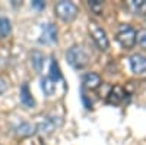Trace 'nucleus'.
Returning <instances> with one entry per match:
<instances>
[{"mask_svg":"<svg viewBox=\"0 0 146 145\" xmlns=\"http://www.w3.org/2000/svg\"><path fill=\"white\" fill-rule=\"evenodd\" d=\"M66 59L69 65L75 69H83L89 62L88 53L80 45H73L72 48H69V51L66 53Z\"/></svg>","mask_w":146,"mask_h":145,"instance_id":"obj_1","label":"nucleus"},{"mask_svg":"<svg viewBox=\"0 0 146 145\" xmlns=\"http://www.w3.org/2000/svg\"><path fill=\"white\" fill-rule=\"evenodd\" d=\"M117 41L121 44V47L130 50V48L136 44V31L133 27L127 23H121L117 29Z\"/></svg>","mask_w":146,"mask_h":145,"instance_id":"obj_2","label":"nucleus"},{"mask_svg":"<svg viewBox=\"0 0 146 145\" xmlns=\"http://www.w3.org/2000/svg\"><path fill=\"white\" fill-rule=\"evenodd\" d=\"M56 13L57 16L64 21V22H70L76 18V13H78V7L73 5L72 2H67V0H62V2L56 3Z\"/></svg>","mask_w":146,"mask_h":145,"instance_id":"obj_3","label":"nucleus"},{"mask_svg":"<svg viewBox=\"0 0 146 145\" xmlns=\"http://www.w3.org/2000/svg\"><path fill=\"white\" fill-rule=\"evenodd\" d=\"M89 32H91V37L95 41V44L98 45L100 50L105 51L110 48V41L107 37V32L98 25L96 22H89Z\"/></svg>","mask_w":146,"mask_h":145,"instance_id":"obj_4","label":"nucleus"},{"mask_svg":"<svg viewBox=\"0 0 146 145\" xmlns=\"http://www.w3.org/2000/svg\"><path fill=\"white\" fill-rule=\"evenodd\" d=\"M57 41V28L53 23H45L41 27V37L40 43L41 44H53Z\"/></svg>","mask_w":146,"mask_h":145,"instance_id":"obj_5","label":"nucleus"},{"mask_svg":"<svg viewBox=\"0 0 146 145\" xmlns=\"http://www.w3.org/2000/svg\"><path fill=\"white\" fill-rule=\"evenodd\" d=\"M130 69L133 74L146 72V57L143 54H133L130 57Z\"/></svg>","mask_w":146,"mask_h":145,"instance_id":"obj_6","label":"nucleus"},{"mask_svg":"<svg viewBox=\"0 0 146 145\" xmlns=\"http://www.w3.org/2000/svg\"><path fill=\"white\" fill-rule=\"evenodd\" d=\"M19 98H21V103L25 106V107H28V108H32V107L35 106V100H34V97L31 95V91H29L28 84H23V85L21 87Z\"/></svg>","mask_w":146,"mask_h":145,"instance_id":"obj_7","label":"nucleus"},{"mask_svg":"<svg viewBox=\"0 0 146 145\" xmlns=\"http://www.w3.org/2000/svg\"><path fill=\"white\" fill-rule=\"evenodd\" d=\"M101 85V78L96 75V74H94V72H91V74H86L83 76V88L86 87V88H89V90H96Z\"/></svg>","mask_w":146,"mask_h":145,"instance_id":"obj_8","label":"nucleus"},{"mask_svg":"<svg viewBox=\"0 0 146 145\" xmlns=\"http://www.w3.org/2000/svg\"><path fill=\"white\" fill-rule=\"evenodd\" d=\"M124 90L121 88V87H114L111 88V91H110L108 94V103H111V104H120L121 101L124 100Z\"/></svg>","mask_w":146,"mask_h":145,"instance_id":"obj_9","label":"nucleus"},{"mask_svg":"<svg viewBox=\"0 0 146 145\" xmlns=\"http://www.w3.org/2000/svg\"><path fill=\"white\" fill-rule=\"evenodd\" d=\"M56 117H47V119H44L42 122L38 125V130L41 132V134H44V135H48V134H51V132L56 129V120H54Z\"/></svg>","mask_w":146,"mask_h":145,"instance_id":"obj_10","label":"nucleus"},{"mask_svg":"<svg viewBox=\"0 0 146 145\" xmlns=\"http://www.w3.org/2000/svg\"><path fill=\"white\" fill-rule=\"evenodd\" d=\"M29 57H31V65L35 69V72H41L44 66V56L40 51H31Z\"/></svg>","mask_w":146,"mask_h":145,"instance_id":"obj_11","label":"nucleus"},{"mask_svg":"<svg viewBox=\"0 0 146 145\" xmlns=\"http://www.w3.org/2000/svg\"><path fill=\"white\" fill-rule=\"evenodd\" d=\"M41 90H42V92L47 95V97H51L53 94H54V91H56V84L50 79V78H42L41 79Z\"/></svg>","mask_w":146,"mask_h":145,"instance_id":"obj_12","label":"nucleus"},{"mask_svg":"<svg viewBox=\"0 0 146 145\" xmlns=\"http://www.w3.org/2000/svg\"><path fill=\"white\" fill-rule=\"evenodd\" d=\"M130 7L136 15H146V0H130Z\"/></svg>","mask_w":146,"mask_h":145,"instance_id":"obj_13","label":"nucleus"},{"mask_svg":"<svg viewBox=\"0 0 146 145\" xmlns=\"http://www.w3.org/2000/svg\"><path fill=\"white\" fill-rule=\"evenodd\" d=\"M50 78L54 84L57 82V81H60L62 79V74H60V67H58V63H57V60L53 57L51 59V63H50Z\"/></svg>","mask_w":146,"mask_h":145,"instance_id":"obj_14","label":"nucleus"},{"mask_svg":"<svg viewBox=\"0 0 146 145\" xmlns=\"http://www.w3.org/2000/svg\"><path fill=\"white\" fill-rule=\"evenodd\" d=\"M12 32V23L7 18H0V37L6 38L7 35Z\"/></svg>","mask_w":146,"mask_h":145,"instance_id":"obj_15","label":"nucleus"},{"mask_svg":"<svg viewBox=\"0 0 146 145\" xmlns=\"http://www.w3.org/2000/svg\"><path fill=\"white\" fill-rule=\"evenodd\" d=\"M34 132V126L31 123H27V122H22L21 125L16 126V134L21 135V136H28Z\"/></svg>","mask_w":146,"mask_h":145,"instance_id":"obj_16","label":"nucleus"},{"mask_svg":"<svg viewBox=\"0 0 146 145\" xmlns=\"http://www.w3.org/2000/svg\"><path fill=\"white\" fill-rule=\"evenodd\" d=\"M136 41L142 45V47H146V31H139L136 34Z\"/></svg>","mask_w":146,"mask_h":145,"instance_id":"obj_17","label":"nucleus"},{"mask_svg":"<svg viewBox=\"0 0 146 145\" xmlns=\"http://www.w3.org/2000/svg\"><path fill=\"white\" fill-rule=\"evenodd\" d=\"M89 6H91V9L95 12L96 15H100L102 12V5L100 2H89Z\"/></svg>","mask_w":146,"mask_h":145,"instance_id":"obj_18","label":"nucleus"},{"mask_svg":"<svg viewBox=\"0 0 146 145\" xmlns=\"http://www.w3.org/2000/svg\"><path fill=\"white\" fill-rule=\"evenodd\" d=\"M31 5H32V7L38 9V10H41V9H44V7H45V3H44V2H41V0H32Z\"/></svg>","mask_w":146,"mask_h":145,"instance_id":"obj_19","label":"nucleus"},{"mask_svg":"<svg viewBox=\"0 0 146 145\" xmlns=\"http://www.w3.org/2000/svg\"><path fill=\"white\" fill-rule=\"evenodd\" d=\"M6 88H7V85H6V81L0 78V94L5 92V91H6Z\"/></svg>","mask_w":146,"mask_h":145,"instance_id":"obj_20","label":"nucleus"},{"mask_svg":"<svg viewBox=\"0 0 146 145\" xmlns=\"http://www.w3.org/2000/svg\"><path fill=\"white\" fill-rule=\"evenodd\" d=\"M145 23H146V19H145Z\"/></svg>","mask_w":146,"mask_h":145,"instance_id":"obj_21","label":"nucleus"}]
</instances>
